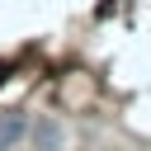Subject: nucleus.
I'll return each mask as SVG.
<instances>
[{"label": "nucleus", "mask_w": 151, "mask_h": 151, "mask_svg": "<svg viewBox=\"0 0 151 151\" xmlns=\"http://www.w3.org/2000/svg\"><path fill=\"white\" fill-rule=\"evenodd\" d=\"M28 146L33 151H66V132L57 118H33L28 123Z\"/></svg>", "instance_id": "nucleus-1"}, {"label": "nucleus", "mask_w": 151, "mask_h": 151, "mask_svg": "<svg viewBox=\"0 0 151 151\" xmlns=\"http://www.w3.org/2000/svg\"><path fill=\"white\" fill-rule=\"evenodd\" d=\"M24 132H28V118L24 113H0V151H9Z\"/></svg>", "instance_id": "nucleus-2"}, {"label": "nucleus", "mask_w": 151, "mask_h": 151, "mask_svg": "<svg viewBox=\"0 0 151 151\" xmlns=\"http://www.w3.org/2000/svg\"><path fill=\"white\" fill-rule=\"evenodd\" d=\"M5 76H9V66H0V80H5Z\"/></svg>", "instance_id": "nucleus-3"}]
</instances>
